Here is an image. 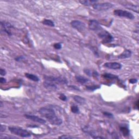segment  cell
I'll return each mask as SVG.
<instances>
[{
	"label": "cell",
	"mask_w": 139,
	"mask_h": 139,
	"mask_svg": "<svg viewBox=\"0 0 139 139\" xmlns=\"http://www.w3.org/2000/svg\"><path fill=\"white\" fill-rule=\"evenodd\" d=\"M68 88H71L72 89V90H77V91H80V89L78 88V87H77V86H75V85H70V86H68Z\"/></svg>",
	"instance_id": "cell-28"
},
{
	"label": "cell",
	"mask_w": 139,
	"mask_h": 139,
	"mask_svg": "<svg viewBox=\"0 0 139 139\" xmlns=\"http://www.w3.org/2000/svg\"><path fill=\"white\" fill-rule=\"evenodd\" d=\"M113 7V5L109 2H104L100 3H95L92 5V7L95 10L102 11V10H109Z\"/></svg>",
	"instance_id": "cell-5"
},
{
	"label": "cell",
	"mask_w": 139,
	"mask_h": 139,
	"mask_svg": "<svg viewBox=\"0 0 139 139\" xmlns=\"http://www.w3.org/2000/svg\"><path fill=\"white\" fill-rule=\"evenodd\" d=\"M98 36L101 39H102V42L104 43H108L111 42L114 40V38L109 32L103 29L98 33Z\"/></svg>",
	"instance_id": "cell-3"
},
{
	"label": "cell",
	"mask_w": 139,
	"mask_h": 139,
	"mask_svg": "<svg viewBox=\"0 0 139 139\" xmlns=\"http://www.w3.org/2000/svg\"><path fill=\"white\" fill-rule=\"evenodd\" d=\"M138 82V79L135 78H132L129 80V83L131 84H135Z\"/></svg>",
	"instance_id": "cell-31"
},
{
	"label": "cell",
	"mask_w": 139,
	"mask_h": 139,
	"mask_svg": "<svg viewBox=\"0 0 139 139\" xmlns=\"http://www.w3.org/2000/svg\"><path fill=\"white\" fill-rule=\"evenodd\" d=\"M6 73H7V72H6L5 69H3V68H1V69H0V74H1L2 76H5Z\"/></svg>",
	"instance_id": "cell-30"
},
{
	"label": "cell",
	"mask_w": 139,
	"mask_h": 139,
	"mask_svg": "<svg viewBox=\"0 0 139 139\" xmlns=\"http://www.w3.org/2000/svg\"><path fill=\"white\" fill-rule=\"evenodd\" d=\"M39 113L42 116L48 120L49 123L55 126H60L63 123L62 120L56 115L53 108L48 107H43L39 110Z\"/></svg>",
	"instance_id": "cell-1"
},
{
	"label": "cell",
	"mask_w": 139,
	"mask_h": 139,
	"mask_svg": "<svg viewBox=\"0 0 139 139\" xmlns=\"http://www.w3.org/2000/svg\"><path fill=\"white\" fill-rule=\"evenodd\" d=\"M24 117H25L27 119L30 120L31 121L38 122L41 124H45L46 123V121L40 117H39L38 116L36 115H24Z\"/></svg>",
	"instance_id": "cell-11"
},
{
	"label": "cell",
	"mask_w": 139,
	"mask_h": 139,
	"mask_svg": "<svg viewBox=\"0 0 139 139\" xmlns=\"http://www.w3.org/2000/svg\"><path fill=\"white\" fill-rule=\"evenodd\" d=\"M0 107H3V103H2V101H1V102H0Z\"/></svg>",
	"instance_id": "cell-35"
},
{
	"label": "cell",
	"mask_w": 139,
	"mask_h": 139,
	"mask_svg": "<svg viewBox=\"0 0 139 139\" xmlns=\"http://www.w3.org/2000/svg\"><path fill=\"white\" fill-rule=\"evenodd\" d=\"M114 15L119 16V17H123L128 19L133 20L135 18L133 14L129 12L126 11V10H123L121 9H116L114 12Z\"/></svg>",
	"instance_id": "cell-4"
},
{
	"label": "cell",
	"mask_w": 139,
	"mask_h": 139,
	"mask_svg": "<svg viewBox=\"0 0 139 139\" xmlns=\"http://www.w3.org/2000/svg\"><path fill=\"white\" fill-rule=\"evenodd\" d=\"M103 115L108 118H111V119L114 118L113 114H112L110 113H108V112H104Z\"/></svg>",
	"instance_id": "cell-24"
},
{
	"label": "cell",
	"mask_w": 139,
	"mask_h": 139,
	"mask_svg": "<svg viewBox=\"0 0 139 139\" xmlns=\"http://www.w3.org/2000/svg\"><path fill=\"white\" fill-rule=\"evenodd\" d=\"M102 76L104 78L108 79H118V76L114 75V74H111V73H104L103 74Z\"/></svg>",
	"instance_id": "cell-18"
},
{
	"label": "cell",
	"mask_w": 139,
	"mask_h": 139,
	"mask_svg": "<svg viewBox=\"0 0 139 139\" xmlns=\"http://www.w3.org/2000/svg\"><path fill=\"white\" fill-rule=\"evenodd\" d=\"M120 130H121V132H122V133L123 134V136H128V135L129 134V130H128V128H127L126 127H122L120 128Z\"/></svg>",
	"instance_id": "cell-21"
},
{
	"label": "cell",
	"mask_w": 139,
	"mask_h": 139,
	"mask_svg": "<svg viewBox=\"0 0 139 139\" xmlns=\"http://www.w3.org/2000/svg\"><path fill=\"white\" fill-rule=\"evenodd\" d=\"M125 7L126 8H127L128 9H129L130 10H132L133 11H134L135 12H136L137 13H139V7L138 6H135L134 5H126L125 6Z\"/></svg>",
	"instance_id": "cell-19"
},
{
	"label": "cell",
	"mask_w": 139,
	"mask_h": 139,
	"mask_svg": "<svg viewBox=\"0 0 139 139\" xmlns=\"http://www.w3.org/2000/svg\"><path fill=\"white\" fill-rule=\"evenodd\" d=\"M45 79L46 81L49 82H55L56 83H58L60 84H67V80L65 78L61 77H54V76H45Z\"/></svg>",
	"instance_id": "cell-6"
},
{
	"label": "cell",
	"mask_w": 139,
	"mask_h": 139,
	"mask_svg": "<svg viewBox=\"0 0 139 139\" xmlns=\"http://www.w3.org/2000/svg\"><path fill=\"white\" fill-rule=\"evenodd\" d=\"M100 88V86L99 85H91V86H86V89L87 90L90 91H95L97 90V89Z\"/></svg>",
	"instance_id": "cell-23"
},
{
	"label": "cell",
	"mask_w": 139,
	"mask_h": 139,
	"mask_svg": "<svg viewBox=\"0 0 139 139\" xmlns=\"http://www.w3.org/2000/svg\"><path fill=\"white\" fill-rule=\"evenodd\" d=\"M53 47H54L55 49H60L61 48L62 45L61 44V43H55L54 44Z\"/></svg>",
	"instance_id": "cell-25"
},
{
	"label": "cell",
	"mask_w": 139,
	"mask_h": 139,
	"mask_svg": "<svg viewBox=\"0 0 139 139\" xmlns=\"http://www.w3.org/2000/svg\"><path fill=\"white\" fill-rule=\"evenodd\" d=\"M59 99H61V100H62V101H66L67 99V98L65 95H64L63 94H61V95H60Z\"/></svg>",
	"instance_id": "cell-26"
},
{
	"label": "cell",
	"mask_w": 139,
	"mask_h": 139,
	"mask_svg": "<svg viewBox=\"0 0 139 139\" xmlns=\"http://www.w3.org/2000/svg\"><path fill=\"white\" fill-rule=\"evenodd\" d=\"M84 72H85V73H86L88 76H90V77H91V76H92V72H91V70H89V69H84Z\"/></svg>",
	"instance_id": "cell-27"
},
{
	"label": "cell",
	"mask_w": 139,
	"mask_h": 139,
	"mask_svg": "<svg viewBox=\"0 0 139 139\" xmlns=\"http://www.w3.org/2000/svg\"><path fill=\"white\" fill-rule=\"evenodd\" d=\"M7 82V80L5 78H4L3 77H1L0 78V82H1V84H5Z\"/></svg>",
	"instance_id": "cell-33"
},
{
	"label": "cell",
	"mask_w": 139,
	"mask_h": 139,
	"mask_svg": "<svg viewBox=\"0 0 139 139\" xmlns=\"http://www.w3.org/2000/svg\"><path fill=\"white\" fill-rule=\"evenodd\" d=\"M73 99H74L77 103H78L80 104H84L85 103V99L83 97L78 96V95H76V96H73Z\"/></svg>",
	"instance_id": "cell-15"
},
{
	"label": "cell",
	"mask_w": 139,
	"mask_h": 139,
	"mask_svg": "<svg viewBox=\"0 0 139 139\" xmlns=\"http://www.w3.org/2000/svg\"><path fill=\"white\" fill-rule=\"evenodd\" d=\"M132 55V52L131 51L128 50V49H126L121 54L118 56V58L119 59H126L130 58Z\"/></svg>",
	"instance_id": "cell-13"
},
{
	"label": "cell",
	"mask_w": 139,
	"mask_h": 139,
	"mask_svg": "<svg viewBox=\"0 0 139 139\" xmlns=\"http://www.w3.org/2000/svg\"><path fill=\"white\" fill-rule=\"evenodd\" d=\"M24 76H25L27 78H28L29 79L32 80L34 81V82H38L39 80V78H38V77L36 76V75H34V74L26 73L24 74Z\"/></svg>",
	"instance_id": "cell-16"
},
{
	"label": "cell",
	"mask_w": 139,
	"mask_h": 139,
	"mask_svg": "<svg viewBox=\"0 0 139 139\" xmlns=\"http://www.w3.org/2000/svg\"><path fill=\"white\" fill-rule=\"evenodd\" d=\"M2 30L4 32H5L8 36H11L12 35V29L13 28V26L9 22L6 21L1 22Z\"/></svg>",
	"instance_id": "cell-8"
},
{
	"label": "cell",
	"mask_w": 139,
	"mask_h": 139,
	"mask_svg": "<svg viewBox=\"0 0 139 139\" xmlns=\"http://www.w3.org/2000/svg\"><path fill=\"white\" fill-rule=\"evenodd\" d=\"M59 138H60V139H71L72 138H71V137L69 136L63 135V136H60Z\"/></svg>",
	"instance_id": "cell-34"
},
{
	"label": "cell",
	"mask_w": 139,
	"mask_h": 139,
	"mask_svg": "<svg viewBox=\"0 0 139 139\" xmlns=\"http://www.w3.org/2000/svg\"><path fill=\"white\" fill-rule=\"evenodd\" d=\"M42 24L48 26L50 27H54L55 24L53 21L48 19H45L42 21Z\"/></svg>",
	"instance_id": "cell-20"
},
{
	"label": "cell",
	"mask_w": 139,
	"mask_h": 139,
	"mask_svg": "<svg viewBox=\"0 0 139 139\" xmlns=\"http://www.w3.org/2000/svg\"><path fill=\"white\" fill-rule=\"evenodd\" d=\"M5 130H6V126L2 124V125H1V127H0V131L2 133L5 131Z\"/></svg>",
	"instance_id": "cell-32"
},
{
	"label": "cell",
	"mask_w": 139,
	"mask_h": 139,
	"mask_svg": "<svg viewBox=\"0 0 139 139\" xmlns=\"http://www.w3.org/2000/svg\"><path fill=\"white\" fill-rule=\"evenodd\" d=\"M71 110L73 113L74 114H79L80 113L79 108L77 105H73L71 107Z\"/></svg>",
	"instance_id": "cell-22"
},
{
	"label": "cell",
	"mask_w": 139,
	"mask_h": 139,
	"mask_svg": "<svg viewBox=\"0 0 139 139\" xmlns=\"http://www.w3.org/2000/svg\"><path fill=\"white\" fill-rule=\"evenodd\" d=\"M104 67L113 70H119L122 67L121 64L117 62H108L104 64Z\"/></svg>",
	"instance_id": "cell-10"
},
{
	"label": "cell",
	"mask_w": 139,
	"mask_h": 139,
	"mask_svg": "<svg viewBox=\"0 0 139 139\" xmlns=\"http://www.w3.org/2000/svg\"><path fill=\"white\" fill-rule=\"evenodd\" d=\"M76 79L77 82L79 83H80V84H86L87 82H89V79L88 78H86L80 75H77L76 76Z\"/></svg>",
	"instance_id": "cell-14"
},
{
	"label": "cell",
	"mask_w": 139,
	"mask_h": 139,
	"mask_svg": "<svg viewBox=\"0 0 139 139\" xmlns=\"http://www.w3.org/2000/svg\"><path fill=\"white\" fill-rule=\"evenodd\" d=\"M89 27L90 30L98 32L103 29L99 24V22L96 20H91L89 21Z\"/></svg>",
	"instance_id": "cell-9"
},
{
	"label": "cell",
	"mask_w": 139,
	"mask_h": 139,
	"mask_svg": "<svg viewBox=\"0 0 139 139\" xmlns=\"http://www.w3.org/2000/svg\"><path fill=\"white\" fill-rule=\"evenodd\" d=\"M71 25L72 27L80 32H83L86 28V24L84 22L79 20L72 21L71 22Z\"/></svg>",
	"instance_id": "cell-7"
},
{
	"label": "cell",
	"mask_w": 139,
	"mask_h": 139,
	"mask_svg": "<svg viewBox=\"0 0 139 139\" xmlns=\"http://www.w3.org/2000/svg\"><path fill=\"white\" fill-rule=\"evenodd\" d=\"M43 85L46 89L49 90H55L57 89V86L53 82L46 80L45 82H43Z\"/></svg>",
	"instance_id": "cell-12"
},
{
	"label": "cell",
	"mask_w": 139,
	"mask_h": 139,
	"mask_svg": "<svg viewBox=\"0 0 139 139\" xmlns=\"http://www.w3.org/2000/svg\"><path fill=\"white\" fill-rule=\"evenodd\" d=\"M97 1H89V0H86V1H79V2L82 4V5H83L84 6H89L91 5H94L95 3H96L97 2Z\"/></svg>",
	"instance_id": "cell-17"
},
{
	"label": "cell",
	"mask_w": 139,
	"mask_h": 139,
	"mask_svg": "<svg viewBox=\"0 0 139 139\" xmlns=\"http://www.w3.org/2000/svg\"><path fill=\"white\" fill-rule=\"evenodd\" d=\"M8 129L12 134L22 137V138H30L32 135L27 130L18 127H9Z\"/></svg>",
	"instance_id": "cell-2"
},
{
	"label": "cell",
	"mask_w": 139,
	"mask_h": 139,
	"mask_svg": "<svg viewBox=\"0 0 139 139\" xmlns=\"http://www.w3.org/2000/svg\"><path fill=\"white\" fill-rule=\"evenodd\" d=\"M24 59H25V58H24V56H19V57H18L17 58H15V60L17 61H23Z\"/></svg>",
	"instance_id": "cell-29"
}]
</instances>
